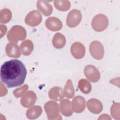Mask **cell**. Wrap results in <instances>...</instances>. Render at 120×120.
<instances>
[{"label": "cell", "mask_w": 120, "mask_h": 120, "mask_svg": "<svg viewBox=\"0 0 120 120\" xmlns=\"http://www.w3.org/2000/svg\"><path fill=\"white\" fill-rule=\"evenodd\" d=\"M26 75L27 70L24 65L18 60L6 61L0 68L1 80L9 88L22 85Z\"/></svg>", "instance_id": "cell-1"}, {"label": "cell", "mask_w": 120, "mask_h": 120, "mask_svg": "<svg viewBox=\"0 0 120 120\" xmlns=\"http://www.w3.org/2000/svg\"><path fill=\"white\" fill-rule=\"evenodd\" d=\"M27 32L24 28L20 25L13 26L7 33V39L10 42L17 43L26 38Z\"/></svg>", "instance_id": "cell-2"}, {"label": "cell", "mask_w": 120, "mask_h": 120, "mask_svg": "<svg viewBox=\"0 0 120 120\" xmlns=\"http://www.w3.org/2000/svg\"><path fill=\"white\" fill-rule=\"evenodd\" d=\"M109 20L107 16L102 14L96 15L92 20L91 26L93 29L97 32L105 30L108 26Z\"/></svg>", "instance_id": "cell-3"}, {"label": "cell", "mask_w": 120, "mask_h": 120, "mask_svg": "<svg viewBox=\"0 0 120 120\" xmlns=\"http://www.w3.org/2000/svg\"><path fill=\"white\" fill-rule=\"evenodd\" d=\"M44 109L49 120L59 119L60 108L58 104L54 101H49L44 105Z\"/></svg>", "instance_id": "cell-4"}, {"label": "cell", "mask_w": 120, "mask_h": 120, "mask_svg": "<svg viewBox=\"0 0 120 120\" xmlns=\"http://www.w3.org/2000/svg\"><path fill=\"white\" fill-rule=\"evenodd\" d=\"M89 51L92 57L96 60H101L104 57V46L101 43L98 41H93L90 44Z\"/></svg>", "instance_id": "cell-5"}, {"label": "cell", "mask_w": 120, "mask_h": 120, "mask_svg": "<svg viewBox=\"0 0 120 120\" xmlns=\"http://www.w3.org/2000/svg\"><path fill=\"white\" fill-rule=\"evenodd\" d=\"M82 18V15L81 11L76 9L71 10L68 14L66 23L68 26L70 28H75L80 23Z\"/></svg>", "instance_id": "cell-6"}, {"label": "cell", "mask_w": 120, "mask_h": 120, "mask_svg": "<svg viewBox=\"0 0 120 120\" xmlns=\"http://www.w3.org/2000/svg\"><path fill=\"white\" fill-rule=\"evenodd\" d=\"M42 21V16L40 13L36 10L29 12L25 18V23L31 27L38 25Z\"/></svg>", "instance_id": "cell-7"}, {"label": "cell", "mask_w": 120, "mask_h": 120, "mask_svg": "<svg viewBox=\"0 0 120 120\" xmlns=\"http://www.w3.org/2000/svg\"><path fill=\"white\" fill-rule=\"evenodd\" d=\"M83 71L85 77L91 82H96L100 79V72L93 65H87L85 67Z\"/></svg>", "instance_id": "cell-8"}, {"label": "cell", "mask_w": 120, "mask_h": 120, "mask_svg": "<svg viewBox=\"0 0 120 120\" xmlns=\"http://www.w3.org/2000/svg\"><path fill=\"white\" fill-rule=\"evenodd\" d=\"M37 98L36 94L32 90H29L22 96L20 103L22 106L26 108L30 107L35 104Z\"/></svg>", "instance_id": "cell-9"}, {"label": "cell", "mask_w": 120, "mask_h": 120, "mask_svg": "<svg viewBox=\"0 0 120 120\" xmlns=\"http://www.w3.org/2000/svg\"><path fill=\"white\" fill-rule=\"evenodd\" d=\"M70 52L74 58L76 59H81L85 55V48L81 43L76 42L71 45Z\"/></svg>", "instance_id": "cell-10"}, {"label": "cell", "mask_w": 120, "mask_h": 120, "mask_svg": "<svg viewBox=\"0 0 120 120\" xmlns=\"http://www.w3.org/2000/svg\"><path fill=\"white\" fill-rule=\"evenodd\" d=\"M72 108L76 113L82 112L86 107V101L85 98L81 96H77L74 98L72 101Z\"/></svg>", "instance_id": "cell-11"}, {"label": "cell", "mask_w": 120, "mask_h": 120, "mask_svg": "<svg viewBox=\"0 0 120 120\" xmlns=\"http://www.w3.org/2000/svg\"><path fill=\"white\" fill-rule=\"evenodd\" d=\"M5 51L7 55L9 57L18 58L21 56V50L17 43H8L6 45Z\"/></svg>", "instance_id": "cell-12"}, {"label": "cell", "mask_w": 120, "mask_h": 120, "mask_svg": "<svg viewBox=\"0 0 120 120\" xmlns=\"http://www.w3.org/2000/svg\"><path fill=\"white\" fill-rule=\"evenodd\" d=\"M45 26L50 30L57 31L60 30L62 28V23L58 18L55 17H50L48 18L45 22Z\"/></svg>", "instance_id": "cell-13"}, {"label": "cell", "mask_w": 120, "mask_h": 120, "mask_svg": "<svg viewBox=\"0 0 120 120\" xmlns=\"http://www.w3.org/2000/svg\"><path fill=\"white\" fill-rule=\"evenodd\" d=\"M87 106L91 113L96 114L100 113L103 109V105L101 101L96 98L89 99L87 102Z\"/></svg>", "instance_id": "cell-14"}, {"label": "cell", "mask_w": 120, "mask_h": 120, "mask_svg": "<svg viewBox=\"0 0 120 120\" xmlns=\"http://www.w3.org/2000/svg\"><path fill=\"white\" fill-rule=\"evenodd\" d=\"M37 7L39 11L46 16L50 15L53 10L52 6L45 0H38L37 2Z\"/></svg>", "instance_id": "cell-15"}, {"label": "cell", "mask_w": 120, "mask_h": 120, "mask_svg": "<svg viewBox=\"0 0 120 120\" xmlns=\"http://www.w3.org/2000/svg\"><path fill=\"white\" fill-rule=\"evenodd\" d=\"M60 110L65 116L69 117L72 115L73 110L70 101L67 99L61 100L59 105Z\"/></svg>", "instance_id": "cell-16"}, {"label": "cell", "mask_w": 120, "mask_h": 120, "mask_svg": "<svg viewBox=\"0 0 120 120\" xmlns=\"http://www.w3.org/2000/svg\"><path fill=\"white\" fill-rule=\"evenodd\" d=\"M48 96L51 99L55 101H60L63 99L64 95L61 87L54 86L49 90Z\"/></svg>", "instance_id": "cell-17"}, {"label": "cell", "mask_w": 120, "mask_h": 120, "mask_svg": "<svg viewBox=\"0 0 120 120\" xmlns=\"http://www.w3.org/2000/svg\"><path fill=\"white\" fill-rule=\"evenodd\" d=\"M66 42L65 37L59 32L55 34L52 39V44L56 49L63 48L65 46Z\"/></svg>", "instance_id": "cell-18"}, {"label": "cell", "mask_w": 120, "mask_h": 120, "mask_svg": "<svg viewBox=\"0 0 120 120\" xmlns=\"http://www.w3.org/2000/svg\"><path fill=\"white\" fill-rule=\"evenodd\" d=\"M34 49L33 42L29 39L22 42L20 45V50L22 54L25 56L30 55Z\"/></svg>", "instance_id": "cell-19"}, {"label": "cell", "mask_w": 120, "mask_h": 120, "mask_svg": "<svg viewBox=\"0 0 120 120\" xmlns=\"http://www.w3.org/2000/svg\"><path fill=\"white\" fill-rule=\"evenodd\" d=\"M42 113V107L39 105H35L27 110L26 115L29 119L34 120L38 118Z\"/></svg>", "instance_id": "cell-20"}, {"label": "cell", "mask_w": 120, "mask_h": 120, "mask_svg": "<svg viewBox=\"0 0 120 120\" xmlns=\"http://www.w3.org/2000/svg\"><path fill=\"white\" fill-rule=\"evenodd\" d=\"M63 91L64 96L67 98L70 99L73 98L75 93V90L71 80L68 79L67 81Z\"/></svg>", "instance_id": "cell-21"}, {"label": "cell", "mask_w": 120, "mask_h": 120, "mask_svg": "<svg viewBox=\"0 0 120 120\" xmlns=\"http://www.w3.org/2000/svg\"><path fill=\"white\" fill-rule=\"evenodd\" d=\"M78 86L81 91L84 94L89 93L92 88L90 82L85 79H81L78 81Z\"/></svg>", "instance_id": "cell-22"}, {"label": "cell", "mask_w": 120, "mask_h": 120, "mask_svg": "<svg viewBox=\"0 0 120 120\" xmlns=\"http://www.w3.org/2000/svg\"><path fill=\"white\" fill-rule=\"evenodd\" d=\"M55 8L60 11H66L70 8L71 4L69 0H56L54 1Z\"/></svg>", "instance_id": "cell-23"}, {"label": "cell", "mask_w": 120, "mask_h": 120, "mask_svg": "<svg viewBox=\"0 0 120 120\" xmlns=\"http://www.w3.org/2000/svg\"><path fill=\"white\" fill-rule=\"evenodd\" d=\"M12 18V12L8 8H3L0 12V22L1 24L8 22Z\"/></svg>", "instance_id": "cell-24"}, {"label": "cell", "mask_w": 120, "mask_h": 120, "mask_svg": "<svg viewBox=\"0 0 120 120\" xmlns=\"http://www.w3.org/2000/svg\"><path fill=\"white\" fill-rule=\"evenodd\" d=\"M29 88L28 85L26 84L19 88H16L13 91V94L16 98H19L25 94Z\"/></svg>", "instance_id": "cell-25"}, {"label": "cell", "mask_w": 120, "mask_h": 120, "mask_svg": "<svg viewBox=\"0 0 120 120\" xmlns=\"http://www.w3.org/2000/svg\"><path fill=\"white\" fill-rule=\"evenodd\" d=\"M119 103H116L113 105L111 108V114L112 117L115 119L119 120Z\"/></svg>", "instance_id": "cell-26"}]
</instances>
